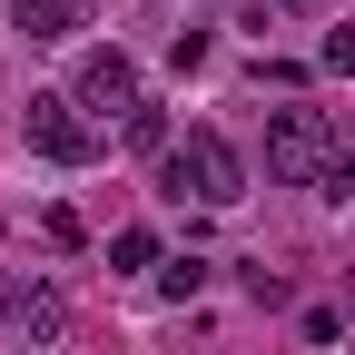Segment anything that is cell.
<instances>
[{"label": "cell", "mask_w": 355, "mask_h": 355, "mask_svg": "<svg viewBox=\"0 0 355 355\" xmlns=\"http://www.w3.org/2000/svg\"><path fill=\"white\" fill-rule=\"evenodd\" d=\"M158 188L168 198H198V207H237L247 198V158L217 139V128H188V139L158 158Z\"/></svg>", "instance_id": "obj_1"}, {"label": "cell", "mask_w": 355, "mask_h": 355, "mask_svg": "<svg viewBox=\"0 0 355 355\" xmlns=\"http://www.w3.org/2000/svg\"><path fill=\"white\" fill-rule=\"evenodd\" d=\"M336 158H345V139H336L326 109H277L266 119V178L277 188H326Z\"/></svg>", "instance_id": "obj_2"}, {"label": "cell", "mask_w": 355, "mask_h": 355, "mask_svg": "<svg viewBox=\"0 0 355 355\" xmlns=\"http://www.w3.org/2000/svg\"><path fill=\"white\" fill-rule=\"evenodd\" d=\"M20 128H30V148H40V158H60V168H89V158H99V128L79 119L69 89H40V99L20 109Z\"/></svg>", "instance_id": "obj_3"}, {"label": "cell", "mask_w": 355, "mask_h": 355, "mask_svg": "<svg viewBox=\"0 0 355 355\" xmlns=\"http://www.w3.org/2000/svg\"><path fill=\"white\" fill-rule=\"evenodd\" d=\"M69 99H79V109H119V119H128V109H139V69H128V50H89Z\"/></svg>", "instance_id": "obj_4"}, {"label": "cell", "mask_w": 355, "mask_h": 355, "mask_svg": "<svg viewBox=\"0 0 355 355\" xmlns=\"http://www.w3.org/2000/svg\"><path fill=\"white\" fill-rule=\"evenodd\" d=\"M0 316H10L30 345H50L69 326V306H60V286H40V277H0Z\"/></svg>", "instance_id": "obj_5"}, {"label": "cell", "mask_w": 355, "mask_h": 355, "mask_svg": "<svg viewBox=\"0 0 355 355\" xmlns=\"http://www.w3.org/2000/svg\"><path fill=\"white\" fill-rule=\"evenodd\" d=\"M158 266V227H119L109 237V277H148Z\"/></svg>", "instance_id": "obj_6"}, {"label": "cell", "mask_w": 355, "mask_h": 355, "mask_svg": "<svg viewBox=\"0 0 355 355\" xmlns=\"http://www.w3.org/2000/svg\"><path fill=\"white\" fill-rule=\"evenodd\" d=\"M10 30H30V40H69V0H10Z\"/></svg>", "instance_id": "obj_7"}, {"label": "cell", "mask_w": 355, "mask_h": 355, "mask_svg": "<svg viewBox=\"0 0 355 355\" xmlns=\"http://www.w3.org/2000/svg\"><path fill=\"white\" fill-rule=\"evenodd\" d=\"M158 296H178V306L207 296V257H168V266H158Z\"/></svg>", "instance_id": "obj_8"}, {"label": "cell", "mask_w": 355, "mask_h": 355, "mask_svg": "<svg viewBox=\"0 0 355 355\" xmlns=\"http://www.w3.org/2000/svg\"><path fill=\"white\" fill-rule=\"evenodd\" d=\"M128 148H178V139H168V119H158L148 99H139V109H128Z\"/></svg>", "instance_id": "obj_9"}, {"label": "cell", "mask_w": 355, "mask_h": 355, "mask_svg": "<svg viewBox=\"0 0 355 355\" xmlns=\"http://www.w3.org/2000/svg\"><path fill=\"white\" fill-rule=\"evenodd\" d=\"M247 296H257V306H286L296 286H286V277H277V266H266V257H247Z\"/></svg>", "instance_id": "obj_10"}, {"label": "cell", "mask_w": 355, "mask_h": 355, "mask_svg": "<svg viewBox=\"0 0 355 355\" xmlns=\"http://www.w3.org/2000/svg\"><path fill=\"white\" fill-rule=\"evenodd\" d=\"M40 237H50V247H89V227H79V207H50V217H40Z\"/></svg>", "instance_id": "obj_11"}, {"label": "cell", "mask_w": 355, "mask_h": 355, "mask_svg": "<svg viewBox=\"0 0 355 355\" xmlns=\"http://www.w3.org/2000/svg\"><path fill=\"white\" fill-rule=\"evenodd\" d=\"M316 60H326V69H345V79H355V30H326V40H316Z\"/></svg>", "instance_id": "obj_12"}, {"label": "cell", "mask_w": 355, "mask_h": 355, "mask_svg": "<svg viewBox=\"0 0 355 355\" xmlns=\"http://www.w3.org/2000/svg\"><path fill=\"white\" fill-rule=\"evenodd\" d=\"M345 316H355V277H345Z\"/></svg>", "instance_id": "obj_13"}, {"label": "cell", "mask_w": 355, "mask_h": 355, "mask_svg": "<svg viewBox=\"0 0 355 355\" xmlns=\"http://www.w3.org/2000/svg\"><path fill=\"white\" fill-rule=\"evenodd\" d=\"M0 20H10V0H0Z\"/></svg>", "instance_id": "obj_14"}, {"label": "cell", "mask_w": 355, "mask_h": 355, "mask_svg": "<svg viewBox=\"0 0 355 355\" xmlns=\"http://www.w3.org/2000/svg\"><path fill=\"white\" fill-rule=\"evenodd\" d=\"M286 10H306V0H286Z\"/></svg>", "instance_id": "obj_15"}]
</instances>
